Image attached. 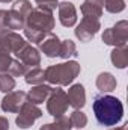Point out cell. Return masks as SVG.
<instances>
[{
	"label": "cell",
	"mask_w": 128,
	"mask_h": 130,
	"mask_svg": "<svg viewBox=\"0 0 128 130\" xmlns=\"http://www.w3.org/2000/svg\"><path fill=\"white\" fill-rule=\"evenodd\" d=\"M54 17H53V12L51 11H47V9H42V8H33L32 12L29 14L27 20H26V26H32L36 27L42 32L48 33L54 29Z\"/></svg>",
	"instance_id": "cell-3"
},
{
	"label": "cell",
	"mask_w": 128,
	"mask_h": 130,
	"mask_svg": "<svg viewBox=\"0 0 128 130\" xmlns=\"http://www.w3.org/2000/svg\"><path fill=\"white\" fill-rule=\"evenodd\" d=\"M0 130H9V121L5 117H0Z\"/></svg>",
	"instance_id": "cell-32"
},
{
	"label": "cell",
	"mask_w": 128,
	"mask_h": 130,
	"mask_svg": "<svg viewBox=\"0 0 128 130\" xmlns=\"http://www.w3.org/2000/svg\"><path fill=\"white\" fill-rule=\"evenodd\" d=\"M80 11H81L83 17L99 20V17L102 15V3H101V0H84Z\"/></svg>",
	"instance_id": "cell-16"
},
{
	"label": "cell",
	"mask_w": 128,
	"mask_h": 130,
	"mask_svg": "<svg viewBox=\"0 0 128 130\" xmlns=\"http://www.w3.org/2000/svg\"><path fill=\"white\" fill-rule=\"evenodd\" d=\"M66 97H68V101H69V106L71 107L81 109L86 104V91H84V86L81 83H74L68 89Z\"/></svg>",
	"instance_id": "cell-12"
},
{
	"label": "cell",
	"mask_w": 128,
	"mask_h": 130,
	"mask_svg": "<svg viewBox=\"0 0 128 130\" xmlns=\"http://www.w3.org/2000/svg\"><path fill=\"white\" fill-rule=\"evenodd\" d=\"M59 56L68 61L69 58L72 56H77V47H75V42L71 41V39H65L60 41V52H59Z\"/></svg>",
	"instance_id": "cell-20"
},
{
	"label": "cell",
	"mask_w": 128,
	"mask_h": 130,
	"mask_svg": "<svg viewBox=\"0 0 128 130\" xmlns=\"http://www.w3.org/2000/svg\"><path fill=\"white\" fill-rule=\"evenodd\" d=\"M128 41V21L121 20L113 27L105 29L102 33V42L112 47H122L127 45Z\"/></svg>",
	"instance_id": "cell-4"
},
{
	"label": "cell",
	"mask_w": 128,
	"mask_h": 130,
	"mask_svg": "<svg viewBox=\"0 0 128 130\" xmlns=\"http://www.w3.org/2000/svg\"><path fill=\"white\" fill-rule=\"evenodd\" d=\"M29 70H30V68L26 64H23L20 59H12L8 73H9L11 76H14V77H21V76H26V73H27Z\"/></svg>",
	"instance_id": "cell-22"
},
{
	"label": "cell",
	"mask_w": 128,
	"mask_h": 130,
	"mask_svg": "<svg viewBox=\"0 0 128 130\" xmlns=\"http://www.w3.org/2000/svg\"><path fill=\"white\" fill-rule=\"evenodd\" d=\"M11 9H14V11H17L18 14H21L26 20H27V17H29V14L32 12V3L29 2V0H17V2H14V5H12V8Z\"/></svg>",
	"instance_id": "cell-25"
},
{
	"label": "cell",
	"mask_w": 128,
	"mask_h": 130,
	"mask_svg": "<svg viewBox=\"0 0 128 130\" xmlns=\"http://www.w3.org/2000/svg\"><path fill=\"white\" fill-rule=\"evenodd\" d=\"M14 88H15L14 76H11L9 73H0V91L8 94V92L14 91Z\"/></svg>",
	"instance_id": "cell-24"
},
{
	"label": "cell",
	"mask_w": 128,
	"mask_h": 130,
	"mask_svg": "<svg viewBox=\"0 0 128 130\" xmlns=\"http://www.w3.org/2000/svg\"><path fill=\"white\" fill-rule=\"evenodd\" d=\"M68 107H69V101L66 97V92L62 88H53L48 98H47L48 113L54 118H60L68 112Z\"/></svg>",
	"instance_id": "cell-5"
},
{
	"label": "cell",
	"mask_w": 128,
	"mask_h": 130,
	"mask_svg": "<svg viewBox=\"0 0 128 130\" xmlns=\"http://www.w3.org/2000/svg\"><path fill=\"white\" fill-rule=\"evenodd\" d=\"M0 2H3V3H11V2H14V0H0Z\"/></svg>",
	"instance_id": "cell-34"
},
{
	"label": "cell",
	"mask_w": 128,
	"mask_h": 130,
	"mask_svg": "<svg viewBox=\"0 0 128 130\" xmlns=\"http://www.w3.org/2000/svg\"><path fill=\"white\" fill-rule=\"evenodd\" d=\"M24 45H27V41L14 30H2L0 32V50L8 52L9 55H17Z\"/></svg>",
	"instance_id": "cell-7"
},
{
	"label": "cell",
	"mask_w": 128,
	"mask_h": 130,
	"mask_svg": "<svg viewBox=\"0 0 128 130\" xmlns=\"http://www.w3.org/2000/svg\"><path fill=\"white\" fill-rule=\"evenodd\" d=\"M24 80H26L27 85H32V86H35V85H41V83L45 82V71H44L42 68H39V67L30 68V70L26 73Z\"/></svg>",
	"instance_id": "cell-19"
},
{
	"label": "cell",
	"mask_w": 128,
	"mask_h": 130,
	"mask_svg": "<svg viewBox=\"0 0 128 130\" xmlns=\"http://www.w3.org/2000/svg\"><path fill=\"white\" fill-rule=\"evenodd\" d=\"M6 18H8V11L0 9V32L2 30H9L8 24H6Z\"/></svg>",
	"instance_id": "cell-30"
},
{
	"label": "cell",
	"mask_w": 128,
	"mask_h": 130,
	"mask_svg": "<svg viewBox=\"0 0 128 130\" xmlns=\"http://www.w3.org/2000/svg\"><path fill=\"white\" fill-rule=\"evenodd\" d=\"M27 101V94L24 91H11L8 92L0 106H2V110L3 112H8V113H17L20 110V107Z\"/></svg>",
	"instance_id": "cell-9"
},
{
	"label": "cell",
	"mask_w": 128,
	"mask_h": 130,
	"mask_svg": "<svg viewBox=\"0 0 128 130\" xmlns=\"http://www.w3.org/2000/svg\"><path fill=\"white\" fill-rule=\"evenodd\" d=\"M101 29V23L98 18H89V17H83V20L80 21V24L74 29V35L81 41V42H88L95 36L98 30Z\"/></svg>",
	"instance_id": "cell-8"
},
{
	"label": "cell",
	"mask_w": 128,
	"mask_h": 130,
	"mask_svg": "<svg viewBox=\"0 0 128 130\" xmlns=\"http://www.w3.org/2000/svg\"><path fill=\"white\" fill-rule=\"evenodd\" d=\"M51 86L50 85H44V83H41V85H35L32 89L27 92V101H30L33 104H41V103H44V101H47V98L50 95V92H51Z\"/></svg>",
	"instance_id": "cell-14"
},
{
	"label": "cell",
	"mask_w": 128,
	"mask_h": 130,
	"mask_svg": "<svg viewBox=\"0 0 128 130\" xmlns=\"http://www.w3.org/2000/svg\"><path fill=\"white\" fill-rule=\"evenodd\" d=\"M11 62H12L11 55L5 50H0V73H8Z\"/></svg>",
	"instance_id": "cell-27"
},
{
	"label": "cell",
	"mask_w": 128,
	"mask_h": 130,
	"mask_svg": "<svg viewBox=\"0 0 128 130\" xmlns=\"http://www.w3.org/2000/svg\"><path fill=\"white\" fill-rule=\"evenodd\" d=\"M17 59H20L23 64H26L29 68H35V67H38V65L41 64V53L32 47V45H24L17 55Z\"/></svg>",
	"instance_id": "cell-13"
},
{
	"label": "cell",
	"mask_w": 128,
	"mask_h": 130,
	"mask_svg": "<svg viewBox=\"0 0 128 130\" xmlns=\"http://www.w3.org/2000/svg\"><path fill=\"white\" fill-rule=\"evenodd\" d=\"M110 61L113 67L124 70L128 67V47L122 45V47H115L110 53Z\"/></svg>",
	"instance_id": "cell-17"
},
{
	"label": "cell",
	"mask_w": 128,
	"mask_h": 130,
	"mask_svg": "<svg viewBox=\"0 0 128 130\" xmlns=\"http://www.w3.org/2000/svg\"><path fill=\"white\" fill-rule=\"evenodd\" d=\"M36 2V5H38V8H42V9H47V11H54L56 8H57V5H59V2L57 0H35Z\"/></svg>",
	"instance_id": "cell-28"
},
{
	"label": "cell",
	"mask_w": 128,
	"mask_h": 130,
	"mask_svg": "<svg viewBox=\"0 0 128 130\" xmlns=\"http://www.w3.org/2000/svg\"><path fill=\"white\" fill-rule=\"evenodd\" d=\"M24 36L32 42V44H39L44 38H45V35L47 33L42 32V30H39V29H36V27H32V26H24Z\"/></svg>",
	"instance_id": "cell-21"
},
{
	"label": "cell",
	"mask_w": 128,
	"mask_h": 130,
	"mask_svg": "<svg viewBox=\"0 0 128 130\" xmlns=\"http://www.w3.org/2000/svg\"><path fill=\"white\" fill-rule=\"evenodd\" d=\"M59 21L65 27H72L77 23V9L71 2H60L57 5Z\"/></svg>",
	"instance_id": "cell-10"
},
{
	"label": "cell",
	"mask_w": 128,
	"mask_h": 130,
	"mask_svg": "<svg viewBox=\"0 0 128 130\" xmlns=\"http://www.w3.org/2000/svg\"><path fill=\"white\" fill-rule=\"evenodd\" d=\"M39 50L47 58L59 56V52H60V39H59V36L51 32H48L45 35V38L39 42Z\"/></svg>",
	"instance_id": "cell-11"
},
{
	"label": "cell",
	"mask_w": 128,
	"mask_h": 130,
	"mask_svg": "<svg viewBox=\"0 0 128 130\" xmlns=\"http://www.w3.org/2000/svg\"><path fill=\"white\" fill-rule=\"evenodd\" d=\"M56 123H57V124H59L63 130H71V129H72L71 121H69V117H66V115L60 117V118H56Z\"/></svg>",
	"instance_id": "cell-29"
},
{
	"label": "cell",
	"mask_w": 128,
	"mask_h": 130,
	"mask_svg": "<svg viewBox=\"0 0 128 130\" xmlns=\"http://www.w3.org/2000/svg\"><path fill=\"white\" fill-rule=\"evenodd\" d=\"M102 2H105V0H101V3H102Z\"/></svg>",
	"instance_id": "cell-35"
},
{
	"label": "cell",
	"mask_w": 128,
	"mask_h": 130,
	"mask_svg": "<svg viewBox=\"0 0 128 130\" xmlns=\"http://www.w3.org/2000/svg\"><path fill=\"white\" fill-rule=\"evenodd\" d=\"M45 80L51 85L66 86L74 82V79L80 74L81 67L77 61H66L62 64L50 65L45 70Z\"/></svg>",
	"instance_id": "cell-2"
},
{
	"label": "cell",
	"mask_w": 128,
	"mask_h": 130,
	"mask_svg": "<svg viewBox=\"0 0 128 130\" xmlns=\"http://www.w3.org/2000/svg\"><path fill=\"white\" fill-rule=\"evenodd\" d=\"M109 130H127V127L125 126H121V127H112V129H109Z\"/></svg>",
	"instance_id": "cell-33"
},
{
	"label": "cell",
	"mask_w": 128,
	"mask_h": 130,
	"mask_svg": "<svg viewBox=\"0 0 128 130\" xmlns=\"http://www.w3.org/2000/svg\"><path fill=\"white\" fill-rule=\"evenodd\" d=\"M18 115H17V118H15V123H17V126H18V129H30L33 126V123L38 120V118H41L42 117V110L36 106V104H33L30 101H26L21 107H20V110L17 112Z\"/></svg>",
	"instance_id": "cell-6"
},
{
	"label": "cell",
	"mask_w": 128,
	"mask_h": 130,
	"mask_svg": "<svg viewBox=\"0 0 128 130\" xmlns=\"http://www.w3.org/2000/svg\"><path fill=\"white\" fill-rule=\"evenodd\" d=\"M6 24H8V29L9 30H20V29H24L26 26V18L18 14L17 11L14 9H9L8 11V18H6Z\"/></svg>",
	"instance_id": "cell-18"
},
{
	"label": "cell",
	"mask_w": 128,
	"mask_h": 130,
	"mask_svg": "<svg viewBox=\"0 0 128 130\" xmlns=\"http://www.w3.org/2000/svg\"><path fill=\"white\" fill-rule=\"evenodd\" d=\"M69 121H71V126L75 127V129H83L86 124H88V117L84 112H81L80 109H75L71 115H69Z\"/></svg>",
	"instance_id": "cell-23"
},
{
	"label": "cell",
	"mask_w": 128,
	"mask_h": 130,
	"mask_svg": "<svg viewBox=\"0 0 128 130\" xmlns=\"http://www.w3.org/2000/svg\"><path fill=\"white\" fill-rule=\"evenodd\" d=\"M94 113L101 126L112 127L121 123L124 117V104L118 97L113 95H96L94 101Z\"/></svg>",
	"instance_id": "cell-1"
},
{
	"label": "cell",
	"mask_w": 128,
	"mask_h": 130,
	"mask_svg": "<svg viewBox=\"0 0 128 130\" xmlns=\"http://www.w3.org/2000/svg\"><path fill=\"white\" fill-rule=\"evenodd\" d=\"M39 130H63V129H62V127L54 121V123H50V124H44Z\"/></svg>",
	"instance_id": "cell-31"
},
{
	"label": "cell",
	"mask_w": 128,
	"mask_h": 130,
	"mask_svg": "<svg viewBox=\"0 0 128 130\" xmlns=\"http://www.w3.org/2000/svg\"><path fill=\"white\" fill-rule=\"evenodd\" d=\"M116 85H118L116 77L112 73L104 71V73L98 74V77H96V88L101 92H112L116 89Z\"/></svg>",
	"instance_id": "cell-15"
},
{
	"label": "cell",
	"mask_w": 128,
	"mask_h": 130,
	"mask_svg": "<svg viewBox=\"0 0 128 130\" xmlns=\"http://www.w3.org/2000/svg\"><path fill=\"white\" fill-rule=\"evenodd\" d=\"M102 6L110 14H119L125 9V0H105L102 2Z\"/></svg>",
	"instance_id": "cell-26"
}]
</instances>
